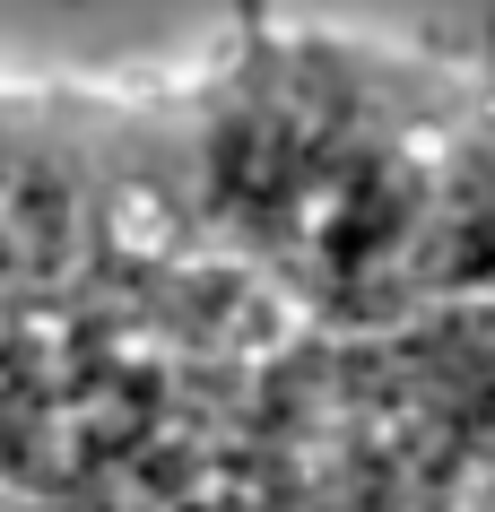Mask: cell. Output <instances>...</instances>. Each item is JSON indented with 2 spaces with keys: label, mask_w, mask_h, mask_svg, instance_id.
<instances>
[{
  "label": "cell",
  "mask_w": 495,
  "mask_h": 512,
  "mask_svg": "<svg viewBox=\"0 0 495 512\" xmlns=\"http://www.w3.org/2000/svg\"><path fill=\"white\" fill-rule=\"evenodd\" d=\"M235 27L383 35L400 53H435L495 79V0H18V44H53L70 70H148Z\"/></svg>",
  "instance_id": "1"
}]
</instances>
